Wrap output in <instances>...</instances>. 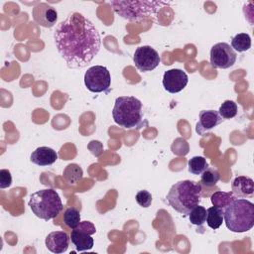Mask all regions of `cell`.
<instances>
[{
  "mask_svg": "<svg viewBox=\"0 0 254 254\" xmlns=\"http://www.w3.org/2000/svg\"><path fill=\"white\" fill-rule=\"evenodd\" d=\"M56 48L70 68L86 66L98 54L99 33L93 23L78 12L60 22L54 33Z\"/></svg>",
  "mask_w": 254,
  "mask_h": 254,
  "instance_id": "cell-1",
  "label": "cell"
},
{
  "mask_svg": "<svg viewBox=\"0 0 254 254\" xmlns=\"http://www.w3.org/2000/svg\"><path fill=\"white\" fill-rule=\"evenodd\" d=\"M201 186L190 180L180 181L173 185L167 193L169 204L181 214H189L201 200Z\"/></svg>",
  "mask_w": 254,
  "mask_h": 254,
  "instance_id": "cell-2",
  "label": "cell"
},
{
  "mask_svg": "<svg viewBox=\"0 0 254 254\" xmlns=\"http://www.w3.org/2000/svg\"><path fill=\"white\" fill-rule=\"evenodd\" d=\"M112 117L116 124L126 129H140L147 125L143 117L142 102L135 96H119L115 99Z\"/></svg>",
  "mask_w": 254,
  "mask_h": 254,
  "instance_id": "cell-3",
  "label": "cell"
},
{
  "mask_svg": "<svg viewBox=\"0 0 254 254\" xmlns=\"http://www.w3.org/2000/svg\"><path fill=\"white\" fill-rule=\"evenodd\" d=\"M223 220L232 232L242 233L250 230L254 225L253 202L244 198L234 199L224 209Z\"/></svg>",
  "mask_w": 254,
  "mask_h": 254,
  "instance_id": "cell-4",
  "label": "cell"
},
{
  "mask_svg": "<svg viewBox=\"0 0 254 254\" xmlns=\"http://www.w3.org/2000/svg\"><path fill=\"white\" fill-rule=\"evenodd\" d=\"M29 206L37 217L46 221L58 216L64 208L62 199L54 189L40 190L32 193Z\"/></svg>",
  "mask_w": 254,
  "mask_h": 254,
  "instance_id": "cell-5",
  "label": "cell"
},
{
  "mask_svg": "<svg viewBox=\"0 0 254 254\" xmlns=\"http://www.w3.org/2000/svg\"><path fill=\"white\" fill-rule=\"evenodd\" d=\"M110 5L116 14L122 18L139 22L147 18L151 14H155L162 6L169 5V3L162 1H110Z\"/></svg>",
  "mask_w": 254,
  "mask_h": 254,
  "instance_id": "cell-6",
  "label": "cell"
},
{
  "mask_svg": "<svg viewBox=\"0 0 254 254\" xmlns=\"http://www.w3.org/2000/svg\"><path fill=\"white\" fill-rule=\"evenodd\" d=\"M110 83V72L103 65L91 66L84 74V84L91 92H108Z\"/></svg>",
  "mask_w": 254,
  "mask_h": 254,
  "instance_id": "cell-7",
  "label": "cell"
},
{
  "mask_svg": "<svg viewBox=\"0 0 254 254\" xmlns=\"http://www.w3.org/2000/svg\"><path fill=\"white\" fill-rule=\"evenodd\" d=\"M237 59L236 52L227 43L221 42L213 45L210 49V64L215 68H229Z\"/></svg>",
  "mask_w": 254,
  "mask_h": 254,
  "instance_id": "cell-8",
  "label": "cell"
},
{
  "mask_svg": "<svg viewBox=\"0 0 254 254\" xmlns=\"http://www.w3.org/2000/svg\"><path fill=\"white\" fill-rule=\"evenodd\" d=\"M96 232L94 224L90 221H80L79 224L72 229L70 233V240L77 251L90 250L93 247L94 241L91 237Z\"/></svg>",
  "mask_w": 254,
  "mask_h": 254,
  "instance_id": "cell-9",
  "label": "cell"
},
{
  "mask_svg": "<svg viewBox=\"0 0 254 254\" xmlns=\"http://www.w3.org/2000/svg\"><path fill=\"white\" fill-rule=\"evenodd\" d=\"M133 61L135 66L140 71H151L155 69L160 62V56L158 52L150 46L138 47L134 53Z\"/></svg>",
  "mask_w": 254,
  "mask_h": 254,
  "instance_id": "cell-10",
  "label": "cell"
},
{
  "mask_svg": "<svg viewBox=\"0 0 254 254\" xmlns=\"http://www.w3.org/2000/svg\"><path fill=\"white\" fill-rule=\"evenodd\" d=\"M189 78L187 73L180 68H172L165 71L163 75V86L170 93L182 91L188 84Z\"/></svg>",
  "mask_w": 254,
  "mask_h": 254,
  "instance_id": "cell-11",
  "label": "cell"
},
{
  "mask_svg": "<svg viewBox=\"0 0 254 254\" xmlns=\"http://www.w3.org/2000/svg\"><path fill=\"white\" fill-rule=\"evenodd\" d=\"M34 21L45 28L53 27L58 20L57 10L47 3H38L32 10Z\"/></svg>",
  "mask_w": 254,
  "mask_h": 254,
  "instance_id": "cell-12",
  "label": "cell"
},
{
  "mask_svg": "<svg viewBox=\"0 0 254 254\" xmlns=\"http://www.w3.org/2000/svg\"><path fill=\"white\" fill-rule=\"evenodd\" d=\"M224 119L215 110H201L198 114V122L195 125V131L198 135H204L217 125L221 124Z\"/></svg>",
  "mask_w": 254,
  "mask_h": 254,
  "instance_id": "cell-13",
  "label": "cell"
},
{
  "mask_svg": "<svg viewBox=\"0 0 254 254\" xmlns=\"http://www.w3.org/2000/svg\"><path fill=\"white\" fill-rule=\"evenodd\" d=\"M69 238L64 231H54L48 234L45 240L46 247L53 253L60 254L67 250Z\"/></svg>",
  "mask_w": 254,
  "mask_h": 254,
  "instance_id": "cell-14",
  "label": "cell"
},
{
  "mask_svg": "<svg viewBox=\"0 0 254 254\" xmlns=\"http://www.w3.org/2000/svg\"><path fill=\"white\" fill-rule=\"evenodd\" d=\"M232 192L238 198L251 197L254 193V182L251 178L245 176L236 177L231 184Z\"/></svg>",
  "mask_w": 254,
  "mask_h": 254,
  "instance_id": "cell-15",
  "label": "cell"
},
{
  "mask_svg": "<svg viewBox=\"0 0 254 254\" xmlns=\"http://www.w3.org/2000/svg\"><path fill=\"white\" fill-rule=\"evenodd\" d=\"M30 160L38 166H51L58 160V154L54 149L43 146L32 152Z\"/></svg>",
  "mask_w": 254,
  "mask_h": 254,
  "instance_id": "cell-16",
  "label": "cell"
},
{
  "mask_svg": "<svg viewBox=\"0 0 254 254\" xmlns=\"http://www.w3.org/2000/svg\"><path fill=\"white\" fill-rule=\"evenodd\" d=\"M237 197L234 195L232 191H222L217 190L211 193L210 201L214 206H217L221 209H225L234 199Z\"/></svg>",
  "mask_w": 254,
  "mask_h": 254,
  "instance_id": "cell-17",
  "label": "cell"
},
{
  "mask_svg": "<svg viewBox=\"0 0 254 254\" xmlns=\"http://www.w3.org/2000/svg\"><path fill=\"white\" fill-rule=\"evenodd\" d=\"M223 213L224 210L217 207V206H211L206 209V224L211 229H217L221 226L223 222Z\"/></svg>",
  "mask_w": 254,
  "mask_h": 254,
  "instance_id": "cell-18",
  "label": "cell"
},
{
  "mask_svg": "<svg viewBox=\"0 0 254 254\" xmlns=\"http://www.w3.org/2000/svg\"><path fill=\"white\" fill-rule=\"evenodd\" d=\"M219 179L220 174L218 170L213 167H208L201 173L199 184L201 188H213L216 186Z\"/></svg>",
  "mask_w": 254,
  "mask_h": 254,
  "instance_id": "cell-19",
  "label": "cell"
},
{
  "mask_svg": "<svg viewBox=\"0 0 254 254\" xmlns=\"http://www.w3.org/2000/svg\"><path fill=\"white\" fill-rule=\"evenodd\" d=\"M231 48L238 53L246 52L251 48V38L247 33H239L231 40Z\"/></svg>",
  "mask_w": 254,
  "mask_h": 254,
  "instance_id": "cell-20",
  "label": "cell"
},
{
  "mask_svg": "<svg viewBox=\"0 0 254 254\" xmlns=\"http://www.w3.org/2000/svg\"><path fill=\"white\" fill-rule=\"evenodd\" d=\"M82 169L77 164H69L67 165L63 173L64 179L68 184H76L78 181L82 179Z\"/></svg>",
  "mask_w": 254,
  "mask_h": 254,
  "instance_id": "cell-21",
  "label": "cell"
},
{
  "mask_svg": "<svg viewBox=\"0 0 254 254\" xmlns=\"http://www.w3.org/2000/svg\"><path fill=\"white\" fill-rule=\"evenodd\" d=\"M189 172L192 175H201V173L208 168V164L204 157L202 156H194L190 158L188 162Z\"/></svg>",
  "mask_w": 254,
  "mask_h": 254,
  "instance_id": "cell-22",
  "label": "cell"
},
{
  "mask_svg": "<svg viewBox=\"0 0 254 254\" xmlns=\"http://www.w3.org/2000/svg\"><path fill=\"white\" fill-rule=\"evenodd\" d=\"M189 219L191 224H194L197 226L203 225L206 220V209L203 206L197 204L189 213Z\"/></svg>",
  "mask_w": 254,
  "mask_h": 254,
  "instance_id": "cell-23",
  "label": "cell"
},
{
  "mask_svg": "<svg viewBox=\"0 0 254 254\" xmlns=\"http://www.w3.org/2000/svg\"><path fill=\"white\" fill-rule=\"evenodd\" d=\"M64 222L66 226L73 229L80 222V213L74 207H68L65 209L64 213Z\"/></svg>",
  "mask_w": 254,
  "mask_h": 254,
  "instance_id": "cell-24",
  "label": "cell"
},
{
  "mask_svg": "<svg viewBox=\"0 0 254 254\" xmlns=\"http://www.w3.org/2000/svg\"><path fill=\"white\" fill-rule=\"evenodd\" d=\"M217 112L224 120L231 119L237 114V104L233 100H225Z\"/></svg>",
  "mask_w": 254,
  "mask_h": 254,
  "instance_id": "cell-25",
  "label": "cell"
},
{
  "mask_svg": "<svg viewBox=\"0 0 254 254\" xmlns=\"http://www.w3.org/2000/svg\"><path fill=\"white\" fill-rule=\"evenodd\" d=\"M135 198H136L137 203L142 207H149L151 205L152 199H153L152 194L148 190H145L138 191Z\"/></svg>",
  "mask_w": 254,
  "mask_h": 254,
  "instance_id": "cell-26",
  "label": "cell"
},
{
  "mask_svg": "<svg viewBox=\"0 0 254 254\" xmlns=\"http://www.w3.org/2000/svg\"><path fill=\"white\" fill-rule=\"evenodd\" d=\"M12 184V176L9 170H0V189H6Z\"/></svg>",
  "mask_w": 254,
  "mask_h": 254,
  "instance_id": "cell-27",
  "label": "cell"
}]
</instances>
